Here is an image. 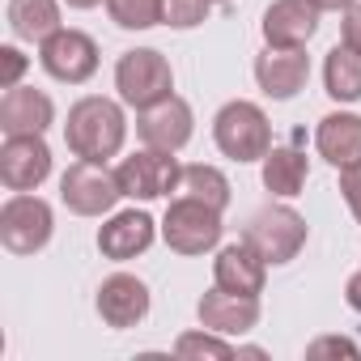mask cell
Masks as SVG:
<instances>
[{"instance_id":"obj_1","label":"cell","mask_w":361,"mask_h":361,"mask_svg":"<svg viewBox=\"0 0 361 361\" xmlns=\"http://www.w3.org/2000/svg\"><path fill=\"white\" fill-rule=\"evenodd\" d=\"M123 136H128V119H123V106L119 102L90 94V98H81V102L68 106L64 145L73 149V157L106 166L123 149Z\"/></svg>"},{"instance_id":"obj_2","label":"cell","mask_w":361,"mask_h":361,"mask_svg":"<svg viewBox=\"0 0 361 361\" xmlns=\"http://www.w3.org/2000/svg\"><path fill=\"white\" fill-rule=\"evenodd\" d=\"M213 140L230 161H264L272 149V123L255 102H226L213 119Z\"/></svg>"},{"instance_id":"obj_3","label":"cell","mask_w":361,"mask_h":361,"mask_svg":"<svg viewBox=\"0 0 361 361\" xmlns=\"http://www.w3.org/2000/svg\"><path fill=\"white\" fill-rule=\"evenodd\" d=\"M115 90L128 106L136 111H149L157 106L161 98L174 94V73H170V60L153 47H136V51H123L119 64H115Z\"/></svg>"},{"instance_id":"obj_4","label":"cell","mask_w":361,"mask_h":361,"mask_svg":"<svg viewBox=\"0 0 361 361\" xmlns=\"http://www.w3.org/2000/svg\"><path fill=\"white\" fill-rule=\"evenodd\" d=\"M221 209L204 204V200H192V196H178L166 217H161V238L170 251L178 255H204L221 243Z\"/></svg>"},{"instance_id":"obj_5","label":"cell","mask_w":361,"mask_h":361,"mask_svg":"<svg viewBox=\"0 0 361 361\" xmlns=\"http://www.w3.org/2000/svg\"><path fill=\"white\" fill-rule=\"evenodd\" d=\"M243 243H251L268 264H289L306 247V217L293 213L289 204H268L247 217Z\"/></svg>"},{"instance_id":"obj_6","label":"cell","mask_w":361,"mask_h":361,"mask_svg":"<svg viewBox=\"0 0 361 361\" xmlns=\"http://www.w3.org/2000/svg\"><path fill=\"white\" fill-rule=\"evenodd\" d=\"M51 230H56V217H51V204L30 196V192H13L0 209V243L13 255H35L51 243Z\"/></svg>"},{"instance_id":"obj_7","label":"cell","mask_w":361,"mask_h":361,"mask_svg":"<svg viewBox=\"0 0 361 361\" xmlns=\"http://www.w3.org/2000/svg\"><path fill=\"white\" fill-rule=\"evenodd\" d=\"M115 178H119V192L128 200H161L178 188V178H183V166L174 161V153L166 149H140L132 157H123L115 166Z\"/></svg>"},{"instance_id":"obj_8","label":"cell","mask_w":361,"mask_h":361,"mask_svg":"<svg viewBox=\"0 0 361 361\" xmlns=\"http://www.w3.org/2000/svg\"><path fill=\"white\" fill-rule=\"evenodd\" d=\"M119 196H123L119 178L106 166H98V161H81L77 157L64 170V178H60V200L77 217H102V213H111L119 204Z\"/></svg>"},{"instance_id":"obj_9","label":"cell","mask_w":361,"mask_h":361,"mask_svg":"<svg viewBox=\"0 0 361 361\" xmlns=\"http://www.w3.org/2000/svg\"><path fill=\"white\" fill-rule=\"evenodd\" d=\"M39 64L56 77V81H68V85H85L94 73H98V43L85 35V30H56L51 39L39 43Z\"/></svg>"},{"instance_id":"obj_10","label":"cell","mask_w":361,"mask_h":361,"mask_svg":"<svg viewBox=\"0 0 361 361\" xmlns=\"http://www.w3.org/2000/svg\"><path fill=\"white\" fill-rule=\"evenodd\" d=\"M47 174H51V149L43 132L5 136V145H0V183L9 192H35Z\"/></svg>"},{"instance_id":"obj_11","label":"cell","mask_w":361,"mask_h":361,"mask_svg":"<svg viewBox=\"0 0 361 361\" xmlns=\"http://www.w3.org/2000/svg\"><path fill=\"white\" fill-rule=\"evenodd\" d=\"M136 132H140V140H145L149 149L178 153V149L192 140V132H196V115H192V106L178 98V94H170V98H161L157 106L140 111Z\"/></svg>"},{"instance_id":"obj_12","label":"cell","mask_w":361,"mask_h":361,"mask_svg":"<svg viewBox=\"0 0 361 361\" xmlns=\"http://www.w3.org/2000/svg\"><path fill=\"white\" fill-rule=\"evenodd\" d=\"M94 306H98L106 327H119V331L136 327L149 314V285L140 276H132V272H115V276H106L98 285V302Z\"/></svg>"},{"instance_id":"obj_13","label":"cell","mask_w":361,"mask_h":361,"mask_svg":"<svg viewBox=\"0 0 361 361\" xmlns=\"http://www.w3.org/2000/svg\"><path fill=\"white\" fill-rule=\"evenodd\" d=\"M268 259L251 247V243H230L217 251L213 259V281L230 293H247V298H259L264 293V281H268Z\"/></svg>"},{"instance_id":"obj_14","label":"cell","mask_w":361,"mask_h":361,"mask_svg":"<svg viewBox=\"0 0 361 361\" xmlns=\"http://www.w3.org/2000/svg\"><path fill=\"white\" fill-rule=\"evenodd\" d=\"M255 81H259V90H264L268 98L285 102V98H293V94L310 81V56H306L302 47H293V51L268 47L264 56H255Z\"/></svg>"},{"instance_id":"obj_15","label":"cell","mask_w":361,"mask_h":361,"mask_svg":"<svg viewBox=\"0 0 361 361\" xmlns=\"http://www.w3.org/2000/svg\"><path fill=\"white\" fill-rule=\"evenodd\" d=\"M196 314H200V323H204L209 331H217V336H243V331H251V327L259 323V298L230 293V289L213 285V289L200 298Z\"/></svg>"},{"instance_id":"obj_16","label":"cell","mask_w":361,"mask_h":361,"mask_svg":"<svg viewBox=\"0 0 361 361\" xmlns=\"http://www.w3.org/2000/svg\"><path fill=\"white\" fill-rule=\"evenodd\" d=\"M319 30V9L310 0H272L268 13H264V39L268 47H306Z\"/></svg>"},{"instance_id":"obj_17","label":"cell","mask_w":361,"mask_h":361,"mask_svg":"<svg viewBox=\"0 0 361 361\" xmlns=\"http://www.w3.org/2000/svg\"><path fill=\"white\" fill-rule=\"evenodd\" d=\"M56 123V106L43 90L35 85H13L0 98V132L5 136H30V132H47Z\"/></svg>"},{"instance_id":"obj_18","label":"cell","mask_w":361,"mask_h":361,"mask_svg":"<svg viewBox=\"0 0 361 361\" xmlns=\"http://www.w3.org/2000/svg\"><path fill=\"white\" fill-rule=\"evenodd\" d=\"M314 149H319V157H327L336 170L361 166V115H353V111H331V115H323L319 128H314Z\"/></svg>"},{"instance_id":"obj_19","label":"cell","mask_w":361,"mask_h":361,"mask_svg":"<svg viewBox=\"0 0 361 361\" xmlns=\"http://www.w3.org/2000/svg\"><path fill=\"white\" fill-rule=\"evenodd\" d=\"M153 247V217L140 213V209H128V213H115L102 230H98V251L115 264L123 259H136Z\"/></svg>"},{"instance_id":"obj_20","label":"cell","mask_w":361,"mask_h":361,"mask_svg":"<svg viewBox=\"0 0 361 361\" xmlns=\"http://www.w3.org/2000/svg\"><path fill=\"white\" fill-rule=\"evenodd\" d=\"M9 30L22 43H43L60 30V5L56 0H9Z\"/></svg>"},{"instance_id":"obj_21","label":"cell","mask_w":361,"mask_h":361,"mask_svg":"<svg viewBox=\"0 0 361 361\" xmlns=\"http://www.w3.org/2000/svg\"><path fill=\"white\" fill-rule=\"evenodd\" d=\"M306 174H310V166H306V153H298V149H268V157H264V188L272 192V196H281V200H293L302 188H306Z\"/></svg>"},{"instance_id":"obj_22","label":"cell","mask_w":361,"mask_h":361,"mask_svg":"<svg viewBox=\"0 0 361 361\" xmlns=\"http://www.w3.org/2000/svg\"><path fill=\"white\" fill-rule=\"evenodd\" d=\"M323 85L336 102H357L361 98V56L353 47H331L323 64Z\"/></svg>"},{"instance_id":"obj_23","label":"cell","mask_w":361,"mask_h":361,"mask_svg":"<svg viewBox=\"0 0 361 361\" xmlns=\"http://www.w3.org/2000/svg\"><path fill=\"white\" fill-rule=\"evenodd\" d=\"M178 192L192 196V200H204V204H213V209L226 213V204H230V178H226L217 166H204V161H200V166H183Z\"/></svg>"},{"instance_id":"obj_24","label":"cell","mask_w":361,"mask_h":361,"mask_svg":"<svg viewBox=\"0 0 361 361\" xmlns=\"http://www.w3.org/2000/svg\"><path fill=\"white\" fill-rule=\"evenodd\" d=\"M106 13L119 30H153L166 22V0H106Z\"/></svg>"},{"instance_id":"obj_25","label":"cell","mask_w":361,"mask_h":361,"mask_svg":"<svg viewBox=\"0 0 361 361\" xmlns=\"http://www.w3.org/2000/svg\"><path fill=\"white\" fill-rule=\"evenodd\" d=\"M174 353L178 357H217V361H226V357H238V348L226 340V336H217V331H183L174 340Z\"/></svg>"},{"instance_id":"obj_26","label":"cell","mask_w":361,"mask_h":361,"mask_svg":"<svg viewBox=\"0 0 361 361\" xmlns=\"http://www.w3.org/2000/svg\"><path fill=\"white\" fill-rule=\"evenodd\" d=\"M209 5L213 0H166V26L174 30H192L209 18Z\"/></svg>"},{"instance_id":"obj_27","label":"cell","mask_w":361,"mask_h":361,"mask_svg":"<svg viewBox=\"0 0 361 361\" xmlns=\"http://www.w3.org/2000/svg\"><path fill=\"white\" fill-rule=\"evenodd\" d=\"M340 196H344V204L353 209V217H357V226H361V166L340 170Z\"/></svg>"},{"instance_id":"obj_28","label":"cell","mask_w":361,"mask_h":361,"mask_svg":"<svg viewBox=\"0 0 361 361\" xmlns=\"http://www.w3.org/2000/svg\"><path fill=\"white\" fill-rule=\"evenodd\" d=\"M0 64H5V77H0V85L13 90V85H18V77L26 73V56H22L18 47H0Z\"/></svg>"},{"instance_id":"obj_29","label":"cell","mask_w":361,"mask_h":361,"mask_svg":"<svg viewBox=\"0 0 361 361\" xmlns=\"http://www.w3.org/2000/svg\"><path fill=\"white\" fill-rule=\"evenodd\" d=\"M306 353H310V357H323V353H344V357H357L361 348H357L353 340H344V336H323V340H314Z\"/></svg>"},{"instance_id":"obj_30","label":"cell","mask_w":361,"mask_h":361,"mask_svg":"<svg viewBox=\"0 0 361 361\" xmlns=\"http://www.w3.org/2000/svg\"><path fill=\"white\" fill-rule=\"evenodd\" d=\"M344 47H353L361 56V5H353L344 13Z\"/></svg>"},{"instance_id":"obj_31","label":"cell","mask_w":361,"mask_h":361,"mask_svg":"<svg viewBox=\"0 0 361 361\" xmlns=\"http://www.w3.org/2000/svg\"><path fill=\"white\" fill-rule=\"evenodd\" d=\"M344 302L361 314V272H353V276H348V285H344Z\"/></svg>"},{"instance_id":"obj_32","label":"cell","mask_w":361,"mask_h":361,"mask_svg":"<svg viewBox=\"0 0 361 361\" xmlns=\"http://www.w3.org/2000/svg\"><path fill=\"white\" fill-rule=\"evenodd\" d=\"M310 5H314L319 13H348L357 0H310Z\"/></svg>"},{"instance_id":"obj_33","label":"cell","mask_w":361,"mask_h":361,"mask_svg":"<svg viewBox=\"0 0 361 361\" xmlns=\"http://www.w3.org/2000/svg\"><path fill=\"white\" fill-rule=\"evenodd\" d=\"M68 9H94V5H106V0H64Z\"/></svg>"},{"instance_id":"obj_34","label":"cell","mask_w":361,"mask_h":361,"mask_svg":"<svg viewBox=\"0 0 361 361\" xmlns=\"http://www.w3.org/2000/svg\"><path fill=\"white\" fill-rule=\"evenodd\" d=\"M217 5H226V0H217Z\"/></svg>"}]
</instances>
